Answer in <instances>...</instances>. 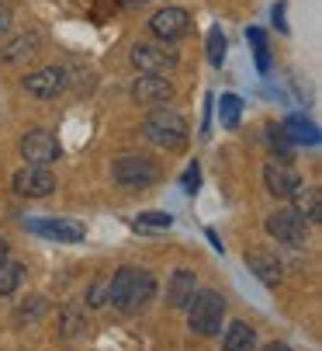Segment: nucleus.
<instances>
[{
    "mask_svg": "<svg viewBox=\"0 0 322 351\" xmlns=\"http://www.w3.org/2000/svg\"><path fill=\"white\" fill-rule=\"evenodd\" d=\"M184 310H187V327H191V334H198V337H215V334L222 330L226 299L215 292V289H194L191 303H187Z\"/></svg>",
    "mask_w": 322,
    "mask_h": 351,
    "instance_id": "f257e3e1",
    "label": "nucleus"
},
{
    "mask_svg": "<svg viewBox=\"0 0 322 351\" xmlns=\"http://www.w3.org/2000/svg\"><path fill=\"white\" fill-rule=\"evenodd\" d=\"M142 136L152 146H163V149H180L191 139V129L184 122V115H177L174 108H152L142 119Z\"/></svg>",
    "mask_w": 322,
    "mask_h": 351,
    "instance_id": "f03ea898",
    "label": "nucleus"
},
{
    "mask_svg": "<svg viewBox=\"0 0 322 351\" xmlns=\"http://www.w3.org/2000/svg\"><path fill=\"white\" fill-rule=\"evenodd\" d=\"M111 178H115V184L125 188V191H142V188H149V184L159 181V167H156L149 157L129 154V157H118V160H115Z\"/></svg>",
    "mask_w": 322,
    "mask_h": 351,
    "instance_id": "7ed1b4c3",
    "label": "nucleus"
},
{
    "mask_svg": "<svg viewBox=\"0 0 322 351\" xmlns=\"http://www.w3.org/2000/svg\"><path fill=\"white\" fill-rule=\"evenodd\" d=\"M263 230L271 233L278 243H288V247H305L308 243V223L295 209H274L271 216L263 219Z\"/></svg>",
    "mask_w": 322,
    "mask_h": 351,
    "instance_id": "20e7f679",
    "label": "nucleus"
},
{
    "mask_svg": "<svg viewBox=\"0 0 322 351\" xmlns=\"http://www.w3.org/2000/svg\"><path fill=\"white\" fill-rule=\"evenodd\" d=\"M21 157H25V164H38V167H49L52 160H59V139L52 136L49 129H28L25 136H21Z\"/></svg>",
    "mask_w": 322,
    "mask_h": 351,
    "instance_id": "39448f33",
    "label": "nucleus"
},
{
    "mask_svg": "<svg viewBox=\"0 0 322 351\" xmlns=\"http://www.w3.org/2000/svg\"><path fill=\"white\" fill-rule=\"evenodd\" d=\"M132 66L139 73H149V77H170L177 70V53H167V49H159V45L139 42L132 49Z\"/></svg>",
    "mask_w": 322,
    "mask_h": 351,
    "instance_id": "423d86ee",
    "label": "nucleus"
},
{
    "mask_svg": "<svg viewBox=\"0 0 322 351\" xmlns=\"http://www.w3.org/2000/svg\"><path fill=\"white\" fill-rule=\"evenodd\" d=\"M11 184L21 198H45V195L56 191V174H52L49 167H38V164H25L11 178Z\"/></svg>",
    "mask_w": 322,
    "mask_h": 351,
    "instance_id": "0eeeda50",
    "label": "nucleus"
},
{
    "mask_svg": "<svg viewBox=\"0 0 322 351\" xmlns=\"http://www.w3.org/2000/svg\"><path fill=\"white\" fill-rule=\"evenodd\" d=\"M187 28H191V14L184 8H163L149 18V32L159 42H177V38L187 35Z\"/></svg>",
    "mask_w": 322,
    "mask_h": 351,
    "instance_id": "6e6552de",
    "label": "nucleus"
},
{
    "mask_svg": "<svg viewBox=\"0 0 322 351\" xmlns=\"http://www.w3.org/2000/svg\"><path fill=\"white\" fill-rule=\"evenodd\" d=\"M66 84H70V77H66L63 66H42V70H35V73L25 77V90L35 94V97H42V101H49V97L63 94Z\"/></svg>",
    "mask_w": 322,
    "mask_h": 351,
    "instance_id": "1a4fd4ad",
    "label": "nucleus"
},
{
    "mask_svg": "<svg viewBox=\"0 0 322 351\" xmlns=\"http://www.w3.org/2000/svg\"><path fill=\"white\" fill-rule=\"evenodd\" d=\"M28 230L56 240V243H83V237H87L83 223H73V219H31Z\"/></svg>",
    "mask_w": 322,
    "mask_h": 351,
    "instance_id": "9d476101",
    "label": "nucleus"
},
{
    "mask_svg": "<svg viewBox=\"0 0 322 351\" xmlns=\"http://www.w3.org/2000/svg\"><path fill=\"white\" fill-rule=\"evenodd\" d=\"M174 97V84L167 77H149L142 73L135 84H132V101L135 105H167Z\"/></svg>",
    "mask_w": 322,
    "mask_h": 351,
    "instance_id": "9b49d317",
    "label": "nucleus"
},
{
    "mask_svg": "<svg viewBox=\"0 0 322 351\" xmlns=\"http://www.w3.org/2000/svg\"><path fill=\"white\" fill-rule=\"evenodd\" d=\"M301 184V178L295 174V167L281 164V160H271L263 167V188L271 191L274 198H291V191Z\"/></svg>",
    "mask_w": 322,
    "mask_h": 351,
    "instance_id": "f8f14e48",
    "label": "nucleus"
},
{
    "mask_svg": "<svg viewBox=\"0 0 322 351\" xmlns=\"http://www.w3.org/2000/svg\"><path fill=\"white\" fill-rule=\"evenodd\" d=\"M194 289H198V278H194V271H187V268H177V271L170 275V282H167V306H170V310H184V306L191 303Z\"/></svg>",
    "mask_w": 322,
    "mask_h": 351,
    "instance_id": "ddd939ff",
    "label": "nucleus"
},
{
    "mask_svg": "<svg viewBox=\"0 0 322 351\" xmlns=\"http://www.w3.org/2000/svg\"><path fill=\"white\" fill-rule=\"evenodd\" d=\"M152 295H156V278H152L146 268H135V278H132V289H129V299H125V310H122V313H139V310H146Z\"/></svg>",
    "mask_w": 322,
    "mask_h": 351,
    "instance_id": "4468645a",
    "label": "nucleus"
},
{
    "mask_svg": "<svg viewBox=\"0 0 322 351\" xmlns=\"http://www.w3.org/2000/svg\"><path fill=\"white\" fill-rule=\"evenodd\" d=\"M246 268L263 282V285H278L281 282V261L271 250H250L246 254Z\"/></svg>",
    "mask_w": 322,
    "mask_h": 351,
    "instance_id": "2eb2a0df",
    "label": "nucleus"
},
{
    "mask_svg": "<svg viewBox=\"0 0 322 351\" xmlns=\"http://www.w3.org/2000/svg\"><path fill=\"white\" fill-rule=\"evenodd\" d=\"M291 202H295V213L305 219V223H319L322 219V195L315 184H298L291 191Z\"/></svg>",
    "mask_w": 322,
    "mask_h": 351,
    "instance_id": "dca6fc26",
    "label": "nucleus"
},
{
    "mask_svg": "<svg viewBox=\"0 0 322 351\" xmlns=\"http://www.w3.org/2000/svg\"><path fill=\"white\" fill-rule=\"evenodd\" d=\"M38 49H42V35L38 32H25V35L11 38L4 49H0V63H21V60L35 56Z\"/></svg>",
    "mask_w": 322,
    "mask_h": 351,
    "instance_id": "f3484780",
    "label": "nucleus"
},
{
    "mask_svg": "<svg viewBox=\"0 0 322 351\" xmlns=\"http://www.w3.org/2000/svg\"><path fill=\"white\" fill-rule=\"evenodd\" d=\"M222 348H226V351H256V330H253L246 320H232V324L226 327Z\"/></svg>",
    "mask_w": 322,
    "mask_h": 351,
    "instance_id": "a211bd4d",
    "label": "nucleus"
},
{
    "mask_svg": "<svg viewBox=\"0 0 322 351\" xmlns=\"http://www.w3.org/2000/svg\"><path fill=\"white\" fill-rule=\"evenodd\" d=\"M132 278H135V268H118L111 278H107V299H111L115 310H125V299H129V289H132Z\"/></svg>",
    "mask_w": 322,
    "mask_h": 351,
    "instance_id": "6ab92c4d",
    "label": "nucleus"
},
{
    "mask_svg": "<svg viewBox=\"0 0 322 351\" xmlns=\"http://www.w3.org/2000/svg\"><path fill=\"white\" fill-rule=\"evenodd\" d=\"M83 327H87V320H83V303L80 299H73V303H66L63 306V313H59V337H77V334H83Z\"/></svg>",
    "mask_w": 322,
    "mask_h": 351,
    "instance_id": "aec40b11",
    "label": "nucleus"
},
{
    "mask_svg": "<svg viewBox=\"0 0 322 351\" xmlns=\"http://www.w3.org/2000/svg\"><path fill=\"white\" fill-rule=\"evenodd\" d=\"M284 132H288V139L291 143H305V146H319V129H315V122H308L305 115H291L284 125H281Z\"/></svg>",
    "mask_w": 322,
    "mask_h": 351,
    "instance_id": "412c9836",
    "label": "nucleus"
},
{
    "mask_svg": "<svg viewBox=\"0 0 322 351\" xmlns=\"http://www.w3.org/2000/svg\"><path fill=\"white\" fill-rule=\"evenodd\" d=\"M263 143L271 146V154H274L281 164H288V160L295 157V143L288 139V132H284L281 125H267V129H263Z\"/></svg>",
    "mask_w": 322,
    "mask_h": 351,
    "instance_id": "4be33fe9",
    "label": "nucleus"
},
{
    "mask_svg": "<svg viewBox=\"0 0 322 351\" xmlns=\"http://www.w3.org/2000/svg\"><path fill=\"white\" fill-rule=\"evenodd\" d=\"M21 278H25V268L18 261H11V258L0 261V295H14Z\"/></svg>",
    "mask_w": 322,
    "mask_h": 351,
    "instance_id": "5701e85b",
    "label": "nucleus"
},
{
    "mask_svg": "<svg viewBox=\"0 0 322 351\" xmlns=\"http://www.w3.org/2000/svg\"><path fill=\"white\" fill-rule=\"evenodd\" d=\"M239 115H243V101L236 94H222V101H219V119L226 129H236L239 125Z\"/></svg>",
    "mask_w": 322,
    "mask_h": 351,
    "instance_id": "b1692460",
    "label": "nucleus"
},
{
    "mask_svg": "<svg viewBox=\"0 0 322 351\" xmlns=\"http://www.w3.org/2000/svg\"><path fill=\"white\" fill-rule=\"evenodd\" d=\"M208 63L211 66L226 63V35H222V28H208Z\"/></svg>",
    "mask_w": 322,
    "mask_h": 351,
    "instance_id": "393cba45",
    "label": "nucleus"
},
{
    "mask_svg": "<svg viewBox=\"0 0 322 351\" xmlns=\"http://www.w3.org/2000/svg\"><path fill=\"white\" fill-rule=\"evenodd\" d=\"M135 226L139 230H170L174 226V216L170 213H139Z\"/></svg>",
    "mask_w": 322,
    "mask_h": 351,
    "instance_id": "a878e982",
    "label": "nucleus"
},
{
    "mask_svg": "<svg viewBox=\"0 0 322 351\" xmlns=\"http://www.w3.org/2000/svg\"><path fill=\"white\" fill-rule=\"evenodd\" d=\"M45 310H49L45 295H31L28 303H21V310H18V320H21V324H31V320H38Z\"/></svg>",
    "mask_w": 322,
    "mask_h": 351,
    "instance_id": "bb28decb",
    "label": "nucleus"
},
{
    "mask_svg": "<svg viewBox=\"0 0 322 351\" xmlns=\"http://www.w3.org/2000/svg\"><path fill=\"white\" fill-rule=\"evenodd\" d=\"M107 278H111V275L94 278V285H90V292H87V306H104V303H107Z\"/></svg>",
    "mask_w": 322,
    "mask_h": 351,
    "instance_id": "cd10ccee",
    "label": "nucleus"
},
{
    "mask_svg": "<svg viewBox=\"0 0 322 351\" xmlns=\"http://www.w3.org/2000/svg\"><path fill=\"white\" fill-rule=\"evenodd\" d=\"M180 184H184V191H187V195H194V191H198V184H201V167H198V164H191V167L184 171Z\"/></svg>",
    "mask_w": 322,
    "mask_h": 351,
    "instance_id": "c85d7f7f",
    "label": "nucleus"
},
{
    "mask_svg": "<svg viewBox=\"0 0 322 351\" xmlns=\"http://www.w3.org/2000/svg\"><path fill=\"white\" fill-rule=\"evenodd\" d=\"M8 32H11V8L0 4V38H4Z\"/></svg>",
    "mask_w": 322,
    "mask_h": 351,
    "instance_id": "c756f323",
    "label": "nucleus"
},
{
    "mask_svg": "<svg viewBox=\"0 0 322 351\" xmlns=\"http://www.w3.org/2000/svg\"><path fill=\"white\" fill-rule=\"evenodd\" d=\"M256 66L271 70V53H267V45H256Z\"/></svg>",
    "mask_w": 322,
    "mask_h": 351,
    "instance_id": "7c9ffc66",
    "label": "nucleus"
},
{
    "mask_svg": "<svg viewBox=\"0 0 322 351\" xmlns=\"http://www.w3.org/2000/svg\"><path fill=\"white\" fill-rule=\"evenodd\" d=\"M246 38L253 42V49H256V45H267V35H263V28H250V32H246Z\"/></svg>",
    "mask_w": 322,
    "mask_h": 351,
    "instance_id": "2f4dec72",
    "label": "nucleus"
},
{
    "mask_svg": "<svg viewBox=\"0 0 322 351\" xmlns=\"http://www.w3.org/2000/svg\"><path fill=\"white\" fill-rule=\"evenodd\" d=\"M263 351H291V348H288V344H278V341H274V344H267Z\"/></svg>",
    "mask_w": 322,
    "mask_h": 351,
    "instance_id": "473e14b6",
    "label": "nucleus"
},
{
    "mask_svg": "<svg viewBox=\"0 0 322 351\" xmlns=\"http://www.w3.org/2000/svg\"><path fill=\"white\" fill-rule=\"evenodd\" d=\"M125 8H142V4H149V0H122Z\"/></svg>",
    "mask_w": 322,
    "mask_h": 351,
    "instance_id": "72a5a7b5",
    "label": "nucleus"
},
{
    "mask_svg": "<svg viewBox=\"0 0 322 351\" xmlns=\"http://www.w3.org/2000/svg\"><path fill=\"white\" fill-rule=\"evenodd\" d=\"M0 261H8V240H0Z\"/></svg>",
    "mask_w": 322,
    "mask_h": 351,
    "instance_id": "f704fd0d",
    "label": "nucleus"
}]
</instances>
